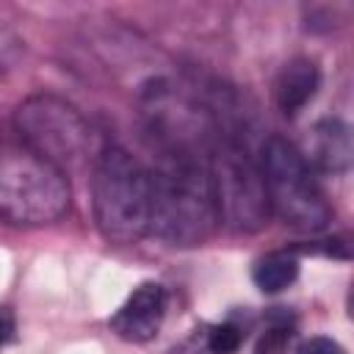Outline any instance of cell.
<instances>
[{
  "label": "cell",
  "mask_w": 354,
  "mask_h": 354,
  "mask_svg": "<svg viewBox=\"0 0 354 354\" xmlns=\"http://www.w3.org/2000/svg\"><path fill=\"white\" fill-rule=\"evenodd\" d=\"M152 207L149 232L171 246H196L210 232L216 218L207 160H196L185 147L160 155L149 171Z\"/></svg>",
  "instance_id": "1"
},
{
  "label": "cell",
  "mask_w": 354,
  "mask_h": 354,
  "mask_svg": "<svg viewBox=\"0 0 354 354\" xmlns=\"http://www.w3.org/2000/svg\"><path fill=\"white\" fill-rule=\"evenodd\" d=\"M91 205L100 232L113 243H133L149 232V169L127 149L102 147L91 169Z\"/></svg>",
  "instance_id": "2"
},
{
  "label": "cell",
  "mask_w": 354,
  "mask_h": 354,
  "mask_svg": "<svg viewBox=\"0 0 354 354\" xmlns=\"http://www.w3.org/2000/svg\"><path fill=\"white\" fill-rule=\"evenodd\" d=\"M66 207V174L28 147L0 141V216L14 224L39 227L58 221Z\"/></svg>",
  "instance_id": "3"
},
{
  "label": "cell",
  "mask_w": 354,
  "mask_h": 354,
  "mask_svg": "<svg viewBox=\"0 0 354 354\" xmlns=\"http://www.w3.org/2000/svg\"><path fill=\"white\" fill-rule=\"evenodd\" d=\"M257 166L266 185L268 207L285 224H290L293 230L318 232L332 221V207L315 180V171L290 141L279 136L266 138Z\"/></svg>",
  "instance_id": "4"
},
{
  "label": "cell",
  "mask_w": 354,
  "mask_h": 354,
  "mask_svg": "<svg viewBox=\"0 0 354 354\" xmlns=\"http://www.w3.org/2000/svg\"><path fill=\"white\" fill-rule=\"evenodd\" d=\"M14 127L22 147L53 163L66 174V169L80 166L91 152V127L69 102L53 94H33L14 111Z\"/></svg>",
  "instance_id": "5"
},
{
  "label": "cell",
  "mask_w": 354,
  "mask_h": 354,
  "mask_svg": "<svg viewBox=\"0 0 354 354\" xmlns=\"http://www.w3.org/2000/svg\"><path fill=\"white\" fill-rule=\"evenodd\" d=\"M207 177L216 218L235 232H257L268 224L271 207L260 166L235 144L218 141L207 158Z\"/></svg>",
  "instance_id": "6"
},
{
  "label": "cell",
  "mask_w": 354,
  "mask_h": 354,
  "mask_svg": "<svg viewBox=\"0 0 354 354\" xmlns=\"http://www.w3.org/2000/svg\"><path fill=\"white\" fill-rule=\"evenodd\" d=\"M166 315V290L158 282H141L111 315V329L130 343H147L160 332Z\"/></svg>",
  "instance_id": "7"
},
{
  "label": "cell",
  "mask_w": 354,
  "mask_h": 354,
  "mask_svg": "<svg viewBox=\"0 0 354 354\" xmlns=\"http://www.w3.org/2000/svg\"><path fill=\"white\" fill-rule=\"evenodd\" d=\"M299 152L313 171L346 174L351 169V158H354L351 127L335 116L318 119L304 138V149H299Z\"/></svg>",
  "instance_id": "8"
},
{
  "label": "cell",
  "mask_w": 354,
  "mask_h": 354,
  "mask_svg": "<svg viewBox=\"0 0 354 354\" xmlns=\"http://www.w3.org/2000/svg\"><path fill=\"white\" fill-rule=\"evenodd\" d=\"M321 72L313 58H290L274 77V102L285 116L299 113L318 91Z\"/></svg>",
  "instance_id": "9"
},
{
  "label": "cell",
  "mask_w": 354,
  "mask_h": 354,
  "mask_svg": "<svg viewBox=\"0 0 354 354\" xmlns=\"http://www.w3.org/2000/svg\"><path fill=\"white\" fill-rule=\"evenodd\" d=\"M296 277H299V257L293 252H268L252 268V279L263 293H279L288 285H293Z\"/></svg>",
  "instance_id": "10"
},
{
  "label": "cell",
  "mask_w": 354,
  "mask_h": 354,
  "mask_svg": "<svg viewBox=\"0 0 354 354\" xmlns=\"http://www.w3.org/2000/svg\"><path fill=\"white\" fill-rule=\"evenodd\" d=\"M241 340H243V335L235 324H218L207 335V348H210V354H235L241 348Z\"/></svg>",
  "instance_id": "11"
},
{
  "label": "cell",
  "mask_w": 354,
  "mask_h": 354,
  "mask_svg": "<svg viewBox=\"0 0 354 354\" xmlns=\"http://www.w3.org/2000/svg\"><path fill=\"white\" fill-rule=\"evenodd\" d=\"M288 343H290V329L288 326H271L260 335L252 354H288Z\"/></svg>",
  "instance_id": "12"
},
{
  "label": "cell",
  "mask_w": 354,
  "mask_h": 354,
  "mask_svg": "<svg viewBox=\"0 0 354 354\" xmlns=\"http://www.w3.org/2000/svg\"><path fill=\"white\" fill-rule=\"evenodd\" d=\"M296 354H346V348H343L337 340H332V337L315 335V337H307V340L296 348Z\"/></svg>",
  "instance_id": "13"
},
{
  "label": "cell",
  "mask_w": 354,
  "mask_h": 354,
  "mask_svg": "<svg viewBox=\"0 0 354 354\" xmlns=\"http://www.w3.org/2000/svg\"><path fill=\"white\" fill-rule=\"evenodd\" d=\"M11 332H14V318H11V313L6 307H0V346L11 337Z\"/></svg>",
  "instance_id": "14"
}]
</instances>
